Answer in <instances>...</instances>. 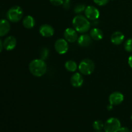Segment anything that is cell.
<instances>
[{
  "label": "cell",
  "instance_id": "obj_1",
  "mask_svg": "<svg viewBox=\"0 0 132 132\" xmlns=\"http://www.w3.org/2000/svg\"><path fill=\"white\" fill-rule=\"evenodd\" d=\"M47 66L44 60L41 59H34L29 64V70L33 76L41 77L46 72Z\"/></svg>",
  "mask_w": 132,
  "mask_h": 132
},
{
  "label": "cell",
  "instance_id": "obj_2",
  "mask_svg": "<svg viewBox=\"0 0 132 132\" xmlns=\"http://www.w3.org/2000/svg\"><path fill=\"white\" fill-rule=\"evenodd\" d=\"M72 24L74 29L79 33L88 32L91 27L88 19L82 15H76L72 20Z\"/></svg>",
  "mask_w": 132,
  "mask_h": 132
},
{
  "label": "cell",
  "instance_id": "obj_3",
  "mask_svg": "<svg viewBox=\"0 0 132 132\" xmlns=\"http://www.w3.org/2000/svg\"><path fill=\"white\" fill-rule=\"evenodd\" d=\"M23 15V10L19 6H14L10 8L6 13V18L9 21L12 23H17L22 19Z\"/></svg>",
  "mask_w": 132,
  "mask_h": 132
},
{
  "label": "cell",
  "instance_id": "obj_4",
  "mask_svg": "<svg viewBox=\"0 0 132 132\" xmlns=\"http://www.w3.org/2000/svg\"><path fill=\"white\" fill-rule=\"evenodd\" d=\"M78 68L80 73L85 76H88L94 71L95 64L91 59H85L79 63Z\"/></svg>",
  "mask_w": 132,
  "mask_h": 132
},
{
  "label": "cell",
  "instance_id": "obj_5",
  "mask_svg": "<svg viewBox=\"0 0 132 132\" xmlns=\"http://www.w3.org/2000/svg\"><path fill=\"white\" fill-rule=\"evenodd\" d=\"M121 128V122L116 117L108 119L104 125V130L105 132H117Z\"/></svg>",
  "mask_w": 132,
  "mask_h": 132
},
{
  "label": "cell",
  "instance_id": "obj_6",
  "mask_svg": "<svg viewBox=\"0 0 132 132\" xmlns=\"http://www.w3.org/2000/svg\"><path fill=\"white\" fill-rule=\"evenodd\" d=\"M55 50L59 54H64L68 50V41L65 39H58L54 45Z\"/></svg>",
  "mask_w": 132,
  "mask_h": 132
},
{
  "label": "cell",
  "instance_id": "obj_7",
  "mask_svg": "<svg viewBox=\"0 0 132 132\" xmlns=\"http://www.w3.org/2000/svg\"><path fill=\"white\" fill-rule=\"evenodd\" d=\"M85 16L90 20L94 21L97 19L100 15V12L99 10L94 6H88L86 7L85 10Z\"/></svg>",
  "mask_w": 132,
  "mask_h": 132
},
{
  "label": "cell",
  "instance_id": "obj_8",
  "mask_svg": "<svg viewBox=\"0 0 132 132\" xmlns=\"http://www.w3.org/2000/svg\"><path fill=\"white\" fill-rule=\"evenodd\" d=\"M64 39L68 42L74 43L78 39L77 32L72 28H67L64 32Z\"/></svg>",
  "mask_w": 132,
  "mask_h": 132
},
{
  "label": "cell",
  "instance_id": "obj_9",
  "mask_svg": "<svg viewBox=\"0 0 132 132\" xmlns=\"http://www.w3.org/2000/svg\"><path fill=\"white\" fill-rule=\"evenodd\" d=\"M124 101V95L119 92H115L110 94L109 97L110 104L113 106L120 104Z\"/></svg>",
  "mask_w": 132,
  "mask_h": 132
},
{
  "label": "cell",
  "instance_id": "obj_10",
  "mask_svg": "<svg viewBox=\"0 0 132 132\" xmlns=\"http://www.w3.org/2000/svg\"><path fill=\"white\" fill-rule=\"evenodd\" d=\"M17 45V40L15 37L12 36L6 37L3 41L4 48L7 51H11L14 50Z\"/></svg>",
  "mask_w": 132,
  "mask_h": 132
},
{
  "label": "cell",
  "instance_id": "obj_11",
  "mask_svg": "<svg viewBox=\"0 0 132 132\" xmlns=\"http://www.w3.org/2000/svg\"><path fill=\"white\" fill-rule=\"evenodd\" d=\"M39 33L43 37H50L54 34V29L48 24H44L39 28Z\"/></svg>",
  "mask_w": 132,
  "mask_h": 132
},
{
  "label": "cell",
  "instance_id": "obj_12",
  "mask_svg": "<svg viewBox=\"0 0 132 132\" xmlns=\"http://www.w3.org/2000/svg\"><path fill=\"white\" fill-rule=\"evenodd\" d=\"M84 79L81 73H75L71 77V84L73 87H81L83 84Z\"/></svg>",
  "mask_w": 132,
  "mask_h": 132
},
{
  "label": "cell",
  "instance_id": "obj_13",
  "mask_svg": "<svg viewBox=\"0 0 132 132\" xmlns=\"http://www.w3.org/2000/svg\"><path fill=\"white\" fill-rule=\"evenodd\" d=\"M111 42L116 45H121L122 43L125 40V35L123 33L119 31H117L115 32L114 33L112 34V36H111Z\"/></svg>",
  "mask_w": 132,
  "mask_h": 132
},
{
  "label": "cell",
  "instance_id": "obj_14",
  "mask_svg": "<svg viewBox=\"0 0 132 132\" xmlns=\"http://www.w3.org/2000/svg\"><path fill=\"white\" fill-rule=\"evenodd\" d=\"M78 44L82 47L89 46L92 43V39L91 36L88 34H82L78 37L77 39Z\"/></svg>",
  "mask_w": 132,
  "mask_h": 132
},
{
  "label": "cell",
  "instance_id": "obj_15",
  "mask_svg": "<svg viewBox=\"0 0 132 132\" xmlns=\"http://www.w3.org/2000/svg\"><path fill=\"white\" fill-rule=\"evenodd\" d=\"M10 30V24L6 19H0V37L5 36L7 34Z\"/></svg>",
  "mask_w": 132,
  "mask_h": 132
},
{
  "label": "cell",
  "instance_id": "obj_16",
  "mask_svg": "<svg viewBox=\"0 0 132 132\" xmlns=\"http://www.w3.org/2000/svg\"><path fill=\"white\" fill-rule=\"evenodd\" d=\"M90 35L92 39L95 41H100L103 38V32L98 28H94L90 30Z\"/></svg>",
  "mask_w": 132,
  "mask_h": 132
},
{
  "label": "cell",
  "instance_id": "obj_17",
  "mask_svg": "<svg viewBox=\"0 0 132 132\" xmlns=\"http://www.w3.org/2000/svg\"><path fill=\"white\" fill-rule=\"evenodd\" d=\"M35 23L36 21L34 18L31 15H27L23 20V27L27 29H31L33 28L35 25Z\"/></svg>",
  "mask_w": 132,
  "mask_h": 132
},
{
  "label": "cell",
  "instance_id": "obj_18",
  "mask_svg": "<svg viewBox=\"0 0 132 132\" xmlns=\"http://www.w3.org/2000/svg\"><path fill=\"white\" fill-rule=\"evenodd\" d=\"M64 67H65L66 69L69 72H74L77 70L78 66H77V63L76 61L73 60H69L66 62Z\"/></svg>",
  "mask_w": 132,
  "mask_h": 132
},
{
  "label": "cell",
  "instance_id": "obj_19",
  "mask_svg": "<svg viewBox=\"0 0 132 132\" xmlns=\"http://www.w3.org/2000/svg\"><path fill=\"white\" fill-rule=\"evenodd\" d=\"M104 124L103 122L101 120H97V121H94L93 123V128L96 131H101L103 128H104Z\"/></svg>",
  "mask_w": 132,
  "mask_h": 132
},
{
  "label": "cell",
  "instance_id": "obj_20",
  "mask_svg": "<svg viewBox=\"0 0 132 132\" xmlns=\"http://www.w3.org/2000/svg\"><path fill=\"white\" fill-rule=\"evenodd\" d=\"M125 50L128 52H132V38L128 39L124 44Z\"/></svg>",
  "mask_w": 132,
  "mask_h": 132
},
{
  "label": "cell",
  "instance_id": "obj_21",
  "mask_svg": "<svg viewBox=\"0 0 132 132\" xmlns=\"http://www.w3.org/2000/svg\"><path fill=\"white\" fill-rule=\"evenodd\" d=\"M85 9H86L85 5H84V4H79V5H76L75 6L74 9H73V11H74V12L76 14H80V13L85 11Z\"/></svg>",
  "mask_w": 132,
  "mask_h": 132
},
{
  "label": "cell",
  "instance_id": "obj_22",
  "mask_svg": "<svg viewBox=\"0 0 132 132\" xmlns=\"http://www.w3.org/2000/svg\"><path fill=\"white\" fill-rule=\"evenodd\" d=\"M49 54V50H48L46 48H43L42 50H41V52H40V56H41V59L45 61L46 58L48 57Z\"/></svg>",
  "mask_w": 132,
  "mask_h": 132
},
{
  "label": "cell",
  "instance_id": "obj_23",
  "mask_svg": "<svg viewBox=\"0 0 132 132\" xmlns=\"http://www.w3.org/2000/svg\"><path fill=\"white\" fill-rule=\"evenodd\" d=\"M64 0H50V3L54 6H60L63 5Z\"/></svg>",
  "mask_w": 132,
  "mask_h": 132
},
{
  "label": "cell",
  "instance_id": "obj_24",
  "mask_svg": "<svg viewBox=\"0 0 132 132\" xmlns=\"http://www.w3.org/2000/svg\"><path fill=\"white\" fill-rule=\"evenodd\" d=\"M109 0H94V3L99 6H103L108 3Z\"/></svg>",
  "mask_w": 132,
  "mask_h": 132
},
{
  "label": "cell",
  "instance_id": "obj_25",
  "mask_svg": "<svg viewBox=\"0 0 132 132\" xmlns=\"http://www.w3.org/2000/svg\"><path fill=\"white\" fill-rule=\"evenodd\" d=\"M63 6L65 9H69L70 6V1L64 0V3H63Z\"/></svg>",
  "mask_w": 132,
  "mask_h": 132
},
{
  "label": "cell",
  "instance_id": "obj_26",
  "mask_svg": "<svg viewBox=\"0 0 132 132\" xmlns=\"http://www.w3.org/2000/svg\"><path fill=\"white\" fill-rule=\"evenodd\" d=\"M128 64L130 67L132 68V54L128 58Z\"/></svg>",
  "mask_w": 132,
  "mask_h": 132
},
{
  "label": "cell",
  "instance_id": "obj_27",
  "mask_svg": "<svg viewBox=\"0 0 132 132\" xmlns=\"http://www.w3.org/2000/svg\"><path fill=\"white\" fill-rule=\"evenodd\" d=\"M4 46H3V42H2L1 39H0V52H1L3 49Z\"/></svg>",
  "mask_w": 132,
  "mask_h": 132
},
{
  "label": "cell",
  "instance_id": "obj_28",
  "mask_svg": "<svg viewBox=\"0 0 132 132\" xmlns=\"http://www.w3.org/2000/svg\"><path fill=\"white\" fill-rule=\"evenodd\" d=\"M113 109V105L111 104H110L109 105L107 106V110H112Z\"/></svg>",
  "mask_w": 132,
  "mask_h": 132
},
{
  "label": "cell",
  "instance_id": "obj_29",
  "mask_svg": "<svg viewBox=\"0 0 132 132\" xmlns=\"http://www.w3.org/2000/svg\"><path fill=\"white\" fill-rule=\"evenodd\" d=\"M95 132H103V131H96Z\"/></svg>",
  "mask_w": 132,
  "mask_h": 132
},
{
  "label": "cell",
  "instance_id": "obj_30",
  "mask_svg": "<svg viewBox=\"0 0 132 132\" xmlns=\"http://www.w3.org/2000/svg\"><path fill=\"white\" fill-rule=\"evenodd\" d=\"M131 121H132V116H131Z\"/></svg>",
  "mask_w": 132,
  "mask_h": 132
},
{
  "label": "cell",
  "instance_id": "obj_31",
  "mask_svg": "<svg viewBox=\"0 0 132 132\" xmlns=\"http://www.w3.org/2000/svg\"><path fill=\"white\" fill-rule=\"evenodd\" d=\"M131 132H132V129H131Z\"/></svg>",
  "mask_w": 132,
  "mask_h": 132
},
{
  "label": "cell",
  "instance_id": "obj_32",
  "mask_svg": "<svg viewBox=\"0 0 132 132\" xmlns=\"http://www.w3.org/2000/svg\"><path fill=\"white\" fill-rule=\"evenodd\" d=\"M67 1H70V0H67Z\"/></svg>",
  "mask_w": 132,
  "mask_h": 132
},
{
  "label": "cell",
  "instance_id": "obj_33",
  "mask_svg": "<svg viewBox=\"0 0 132 132\" xmlns=\"http://www.w3.org/2000/svg\"><path fill=\"white\" fill-rule=\"evenodd\" d=\"M117 132H119V131H117Z\"/></svg>",
  "mask_w": 132,
  "mask_h": 132
}]
</instances>
